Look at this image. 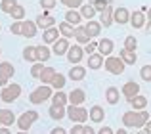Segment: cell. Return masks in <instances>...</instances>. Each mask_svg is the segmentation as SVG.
I'll return each mask as SVG.
<instances>
[{
    "instance_id": "5b68a950",
    "label": "cell",
    "mask_w": 151,
    "mask_h": 134,
    "mask_svg": "<svg viewBox=\"0 0 151 134\" xmlns=\"http://www.w3.org/2000/svg\"><path fill=\"white\" fill-rule=\"evenodd\" d=\"M37 119H38V113L35 111V109H29V111H25L23 115H19L17 117V127H19V130L27 132L31 128V125H33Z\"/></svg>"
},
{
    "instance_id": "7a4b0ae2",
    "label": "cell",
    "mask_w": 151,
    "mask_h": 134,
    "mask_svg": "<svg viewBox=\"0 0 151 134\" xmlns=\"http://www.w3.org/2000/svg\"><path fill=\"white\" fill-rule=\"evenodd\" d=\"M52 96H54V88L48 86V84H44V86H38L37 90H33V94L29 96V100H31V104L38 105V104H42V102L50 100Z\"/></svg>"
},
{
    "instance_id": "74e56055",
    "label": "cell",
    "mask_w": 151,
    "mask_h": 134,
    "mask_svg": "<svg viewBox=\"0 0 151 134\" xmlns=\"http://www.w3.org/2000/svg\"><path fill=\"white\" fill-rule=\"evenodd\" d=\"M12 17H14V19H17V21H21V19L23 17H25V8H23V6H19V4H17V6H15L14 8V10H12Z\"/></svg>"
},
{
    "instance_id": "f1b7e54d",
    "label": "cell",
    "mask_w": 151,
    "mask_h": 134,
    "mask_svg": "<svg viewBox=\"0 0 151 134\" xmlns=\"http://www.w3.org/2000/svg\"><path fill=\"white\" fill-rule=\"evenodd\" d=\"M67 102H69V96H67L65 92H61V90H58V92L52 96V105H61V107H65Z\"/></svg>"
},
{
    "instance_id": "7402d4cb",
    "label": "cell",
    "mask_w": 151,
    "mask_h": 134,
    "mask_svg": "<svg viewBox=\"0 0 151 134\" xmlns=\"http://www.w3.org/2000/svg\"><path fill=\"white\" fill-rule=\"evenodd\" d=\"M84 29H86V33L90 35V38H92V37H98V35L101 33V23H100V21H94V19H92V21H88V23L84 25Z\"/></svg>"
},
{
    "instance_id": "ac0fdd59",
    "label": "cell",
    "mask_w": 151,
    "mask_h": 134,
    "mask_svg": "<svg viewBox=\"0 0 151 134\" xmlns=\"http://www.w3.org/2000/svg\"><path fill=\"white\" fill-rule=\"evenodd\" d=\"M84 77H86V69L82 65H73L69 69V79H73V81H82Z\"/></svg>"
},
{
    "instance_id": "f907efd6",
    "label": "cell",
    "mask_w": 151,
    "mask_h": 134,
    "mask_svg": "<svg viewBox=\"0 0 151 134\" xmlns=\"http://www.w3.org/2000/svg\"><path fill=\"white\" fill-rule=\"evenodd\" d=\"M0 86H2V88H4V86H8V77H4L2 73H0Z\"/></svg>"
},
{
    "instance_id": "2e32d148",
    "label": "cell",
    "mask_w": 151,
    "mask_h": 134,
    "mask_svg": "<svg viewBox=\"0 0 151 134\" xmlns=\"http://www.w3.org/2000/svg\"><path fill=\"white\" fill-rule=\"evenodd\" d=\"M37 23L35 21H23V27H21V35L27 38H33L35 35H37Z\"/></svg>"
},
{
    "instance_id": "ffe728a7",
    "label": "cell",
    "mask_w": 151,
    "mask_h": 134,
    "mask_svg": "<svg viewBox=\"0 0 151 134\" xmlns=\"http://www.w3.org/2000/svg\"><path fill=\"white\" fill-rule=\"evenodd\" d=\"M145 15L142 14V12H134L132 15H130V23H132V27L134 29H142V27L145 25Z\"/></svg>"
},
{
    "instance_id": "8992f818",
    "label": "cell",
    "mask_w": 151,
    "mask_h": 134,
    "mask_svg": "<svg viewBox=\"0 0 151 134\" xmlns=\"http://www.w3.org/2000/svg\"><path fill=\"white\" fill-rule=\"evenodd\" d=\"M103 65H105V69L109 71L111 75H121L122 71H124V67H126V63L121 60V58H113V56L107 58Z\"/></svg>"
},
{
    "instance_id": "484cf974",
    "label": "cell",
    "mask_w": 151,
    "mask_h": 134,
    "mask_svg": "<svg viewBox=\"0 0 151 134\" xmlns=\"http://www.w3.org/2000/svg\"><path fill=\"white\" fill-rule=\"evenodd\" d=\"M113 14H115V10L111 6L107 8L105 12H101V14H100V23H101L103 27H109L111 23H113Z\"/></svg>"
},
{
    "instance_id": "5bb4252c",
    "label": "cell",
    "mask_w": 151,
    "mask_h": 134,
    "mask_svg": "<svg viewBox=\"0 0 151 134\" xmlns=\"http://www.w3.org/2000/svg\"><path fill=\"white\" fill-rule=\"evenodd\" d=\"M98 50H100L101 56H111V52H113V40L111 38H101L100 42H98Z\"/></svg>"
},
{
    "instance_id": "ab89813d",
    "label": "cell",
    "mask_w": 151,
    "mask_h": 134,
    "mask_svg": "<svg viewBox=\"0 0 151 134\" xmlns=\"http://www.w3.org/2000/svg\"><path fill=\"white\" fill-rule=\"evenodd\" d=\"M92 6L96 8V12H100V14H101V12H105L107 8H109V0H94Z\"/></svg>"
},
{
    "instance_id": "8d00e7d4",
    "label": "cell",
    "mask_w": 151,
    "mask_h": 134,
    "mask_svg": "<svg viewBox=\"0 0 151 134\" xmlns=\"http://www.w3.org/2000/svg\"><path fill=\"white\" fill-rule=\"evenodd\" d=\"M37 52H38V61H48L50 58V48H46V46H37Z\"/></svg>"
},
{
    "instance_id": "83f0119b",
    "label": "cell",
    "mask_w": 151,
    "mask_h": 134,
    "mask_svg": "<svg viewBox=\"0 0 151 134\" xmlns=\"http://www.w3.org/2000/svg\"><path fill=\"white\" fill-rule=\"evenodd\" d=\"M75 38H77L78 44H90V35L86 33L84 27H77V31H75Z\"/></svg>"
},
{
    "instance_id": "d590c367",
    "label": "cell",
    "mask_w": 151,
    "mask_h": 134,
    "mask_svg": "<svg viewBox=\"0 0 151 134\" xmlns=\"http://www.w3.org/2000/svg\"><path fill=\"white\" fill-rule=\"evenodd\" d=\"M17 6V0H2L0 2V10L6 12V14H12V10Z\"/></svg>"
},
{
    "instance_id": "44dd1931",
    "label": "cell",
    "mask_w": 151,
    "mask_h": 134,
    "mask_svg": "<svg viewBox=\"0 0 151 134\" xmlns=\"http://www.w3.org/2000/svg\"><path fill=\"white\" fill-rule=\"evenodd\" d=\"M103 119H105V111H103V107L94 105V107L90 109V121H92V123H101Z\"/></svg>"
},
{
    "instance_id": "d4e9b609",
    "label": "cell",
    "mask_w": 151,
    "mask_h": 134,
    "mask_svg": "<svg viewBox=\"0 0 151 134\" xmlns=\"http://www.w3.org/2000/svg\"><path fill=\"white\" fill-rule=\"evenodd\" d=\"M58 29H59V33L63 35V38H73L75 37V31H77V29H73V25H69L67 21H61L58 25Z\"/></svg>"
},
{
    "instance_id": "4dcf8cb0",
    "label": "cell",
    "mask_w": 151,
    "mask_h": 134,
    "mask_svg": "<svg viewBox=\"0 0 151 134\" xmlns=\"http://www.w3.org/2000/svg\"><path fill=\"white\" fill-rule=\"evenodd\" d=\"M103 63H105V61H103L101 54H92V56H88V67L90 69H100Z\"/></svg>"
},
{
    "instance_id": "4316f807",
    "label": "cell",
    "mask_w": 151,
    "mask_h": 134,
    "mask_svg": "<svg viewBox=\"0 0 151 134\" xmlns=\"http://www.w3.org/2000/svg\"><path fill=\"white\" fill-rule=\"evenodd\" d=\"M23 58H25L27 61H31V63H37V61H38L37 46H27V48L23 50Z\"/></svg>"
},
{
    "instance_id": "ba28073f",
    "label": "cell",
    "mask_w": 151,
    "mask_h": 134,
    "mask_svg": "<svg viewBox=\"0 0 151 134\" xmlns=\"http://www.w3.org/2000/svg\"><path fill=\"white\" fill-rule=\"evenodd\" d=\"M37 27H40V29H52V27L55 25V17H52L50 14H42V15H38L37 17Z\"/></svg>"
},
{
    "instance_id": "6f0895ef",
    "label": "cell",
    "mask_w": 151,
    "mask_h": 134,
    "mask_svg": "<svg viewBox=\"0 0 151 134\" xmlns=\"http://www.w3.org/2000/svg\"><path fill=\"white\" fill-rule=\"evenodd\" d=\"M145 17H147L149 21H151V8H149V12H147V15H145Z\"/></svg>"
},
{
    "instance_id": "cb8c5ba5",
    "label": "cell",
    "mask_w": 151,
    "mask_h": 134,
    "mask_svg": "<svg viewBox=\"0 0 151 134\" xmlns=\"http://www.w3.org/2000/svg\"><path fill=\"white\" fill-rule=\"evenodd\" d=\"M119 58H121L124 63H128V65H134L136 63V52H130V50H126V48H122L121 52H119Z\"/></svg>"
},
{
    "instance_id": "681fc988",
    "label": "cell",
    "mask_w": 151,
    "mask_h": 134,
    "mask_svg": "<svg viewBox=\"0 0 151 134\" xmlns=\"http://www.w3.org/2000/svg\"><path fill=\"white\" fill-rule=\"evenodd\" d=\"M50 134H67V130H65V128H61V127H58V128H54Z\"/></svg>"
},
{
    "instance_id": "603a6c76",
    "label": "cell",
    "mask_w": 151,
    "mask_h": 134,
    "mask_svg": "<svg viewBox=\"0 0 151 134\" xmlns=\"http://www.w3.org/2000/svg\"><path fill=\"white\" fill-rule=\"evenodd\" d=\"M48 113H50V117H52L54 121H61L63 117L67 115V109L61 107V105H52V107L48 109Z\"/></svg>"
},
{
    "instance_id": "d6a6232c",
    "label": "cell",
    "mask_w": 151,
    "mask_h": 134,
    "mask_svg": "<svg viewBox=\"0 0 151 134\" xmlns=\"http://www.w3.org/2000/svg\"><path fill=\"white\" fill-rule=\"evenodd\" d=\"M54 77H55V69H54V67H46V69L42 71V75H40V81L46 82V84H52Z\"/></svg>"
},
{
    "instance_id": "816d5d0a",
    "label": "cell",
    "mask_w": 151,
    "mask_h": 134,
    "mask_svg": "<svg viewBox=\"0 0 151 134\" xmlns=\"http://www.w3.org/2000/svg\"><path fill=\"white\" fill-rule=\"evenodd\" d=\"M144 134H151V121H147V125L144 127Z\"/></svg>"
},
{
    "instance_id": "db71d44e",
    "label": "cell",
    "mask_w": 151,
    "mask_h": 134,
    "mask_svg": "<svg viewBox=\"0 0 151 134\" xmlns=\"http://www.w3.org/2000/svg\"><path fill=\"white\" fill-rule=\"evenodd\" d=\"M0 134H12V132L8 130V127H4V128H0Z\"/></svg>"
},
{
    "instance_id": "94428289",
    "label": "cell",
    "mask_w": 151,
    "mask_h": 134,
    "mask_svg": "<svg viewBox=\"0 0 151 134\" xmlns=\"http://www.w3.org/2000/svg\"><path fill=\"white\" fill-rule=\"evenodd\" d=\"M0 52H2V50H0Z\"/></svg>"
},
{
    "instance_id": "680465c9",
    "label": "cell",
    "mask_w": 151,
    "mask_h": 134,
    "mask_svg": "<svg viewBox=\"0 0 151 134\" xmlns=\"http://www.w3.org/2000/svg\"><path fill=\"white\" fill-rule=\"evenodd\" d=\"M17 134H27V132H23V130H19V132H17Z\"/></svg>"
},
{
    "instance_id": "91938a15",
    "label": "cell",
    "mask_w": 151,
    "mask_h": 134,
    "mask_svg": "<svg viewBox=\"0 0 151 134\" xmlns=\"http://www.w3.org/2000/svg\"><path fill=\"white\" fill-rule=\"evenodd\" d=\"M138 134H144V132H138Z\"/></svg>"
},
{
    "instance_id": "9c48e42d",
    "label": "cell",
    "mask_w": 151,
    "mask_h": 134,
    "mask_svg": "<svg viewBox=\"0 0 151 134\" xmlns=\"http://www.w3.org/2000/svg\"><path fill=\"white\" fill-rule=\"evenodd\" d=\"M121 92L130 100V98H134V96H138V94H140V84H138V82H134V81H128L124 86H122Z\"/></svg>"
},
{
    "instance_id": "e0dca14e",
    "label": "cell",
    "mask_w": 151,
    "mask_h": 134,
    "mask_svg": "<svg viewBox=\"0 0 151 134\" xmlns=\"http://www.w3.org/2000/svg\"><path fill=\"white\" fill-rule=\"evenodd\" d=\"M105 100H107V104H111V105L119 104V100H121L119 88H115V86H109V88L105 90Z\"/></svg>"
},
{
    "instance_id": "ee69618b",
    "label": "cell",
    "mask_w": 151,
    "mask_h": 134,
    "mask_svg": "<svg viewBox=\"0 0 151 134\" xmlns=\"http://www.w3.org/2000/svg\"><path fill=\"white\" fill-rule=\"evenodd\" d=\"M21 27H23V21H15L14 25L10 27V33H14V35H21Z\"/></svg>"
},
{
    "instance_id": "3957f363",
    "label": "cell",
    "mask_w": 151,
    "mask_h": 134,
    "mask_svg": "<svg viewBox=\"0 0 151 134\" xmlns=\"http://www.w3.org/2000/svg\"><path fill=\"white\" fill-rule=\"evenodd\" d=\"M67 117H69L73 123H86L90 113L86 111L84 107H81V105H69V107H67Z\"/></svg>"
},
{
    "instance_id": "7dc6e473",
    "label": "cell",
    "mask_w": 151,
    "mask_h": 134,
    "mask_svg": "<svg viewBox=\"0 0 151 134\" xmlns=\"http://www.w3.org/2000/svg\"><path fill=\"white\" fill-rule=\"evenodd\" d=\"M96 48H98V44H96V42H90V44L86 46L84 50H86V52H88V56H92V54H94V50H96Z\"/></svg>"
},
{
    "instance_id": "6da1fadb",
    "label": "cell",
    "mask_w": 151,
    "mask_h": 134,
    "mask_svg": "<svg viewBox=\"0 0 151 134\" xmlns=\"http://www.w3.org/2000/svg\"><path fill=\"white\" fill-rule=\"evenodd\" d=\"M149 121V113L145 111H126L124 115H122V125L128 128H140V127H145Z\"/></svg>"
},
{
    "instance_id": "b9f144b4",
    "label": "cell",
    "mask_w": 151,
    "mask_h": 134,
    "mask_svg": "<svg viewBox=\"0 0 151 134\" xmlns=\"http://www.w3.org/2000/svg\"><path fill=\"white\" fill-rule=\"evenodd\" d=\"M140 77L144 79V81H147V82H151V65H144L140 69Z\"/></svg>"
},
{
    "instance_id": "be15d7a7",
    "label": "cell",
    "mask_w": 151,
    "mask_h": 134,
    "mask_svg": "<svg viewBox=\"0 0 151 134\" xmlns=\"http://www.w3.org/2000/svg\"><path fill=\"white\" fill-rule=\"evenodd\" d=\"M92 2H94V0H92Z\"/></svg>"
},
{
    "instance_id": "7bdbcfd3",
    "label": "cell",
    "mask_w": 151,
    "mask_h": 134,
    "mask_svg": "<svg viewBox=\"0 0 151 134\" xmlns=\"http://www.w3.org/2000/svg\"><path fill=\"white\" fill-rule=\"evenodd\" d=\"M61 4H65L69 10H75V8H82V0H61Z\"/></svg>"
},
{
    "instance_id": "6125c7cd",
    "label": "cell",
    "mask_w": 151,
    "mask_h": 134,
    "mask_svg": "<svg viewBox=\"0 0 151 134\" xmlns=\"http://www.w3.org/2000/svg\"><path fill=\"white\" fill-rule=\"evenodd\" d=\"M0 2H2V0H0Z\"/></svg>"
},
{
    "instance_id": "bcb514c9",
    "label": "cell",
    "mask_w": 151,
    "mask_h": 134,
    "mask_svg": "<svg viewBox=\"0 0 151 134\" xmlns=\"http://www.w3.org/2000/svg\"><path fill=\"white\" fill-rule=\"evenodd\" d=\"M71 134H84V125H73Z\"/></svg>"
},
{
    "instance_id": "f5cc1de1",
    "label": "cell",
    "mask_w": 151,
    "mask_h": 134,
    "mask_svg": "<svg viewBox=\"0 0 151 134\" xmlns=\"http://www.w3.org/2000/svg\"><path fill=\"white\" fill-rule=\"evenodd\" d=\"M84 134H96V132H94L92 127H84Z\"/></svg>"
},
{
    "instance_id": "f35d334b",
    "label": "cell",
    "mask_w": 151,
    "mask_h": 134,
    "mask_svg": "<svg viewBox=\"0 0 151 134\" xmlns=\"http://www.w3.org/2000/svg\"><path fill=\"white\" fill-rule=\"evenodd\" d=\"M46 67L40 63V61H37V63H33V67H31V75H33L35 79H40V75H42V71H44Z\"/></svg>"
},
{
    "instance_id": "4fadbf2b",
    "label": "cell",
    "mask_w": 151,
    "mask_h": 134,
    "mask_svg": "<svg viewBox=\"0 0 151 134\" xmlns=\"http://www.w3.org/2000/svg\"><path fill=\"white\" fill-rule=\"evenodd\" d=\"M130 105H132V109L134 111H144L145 109V105H147V98L145 96H142V94H138V96H134V98H130Z\"/></svg>"
},
{
    "instance_id": "11a10c76",
    "label": "cell",
    "mask_w": 151,
    "mask_h": 134,
    "mask_svg": "<svg viewBox=\"0 0 151 134\" xmlns=\"http://www.w3.org/2000/svg\"><path fill=\"white\" fill-rule=\"evenodd\" d=\"M115 134H128V132H126V130H124V128H119V130H117V132H115Z\"/></svg>"
},
{
    "instance_id": "277c9868",
    "label": "cell",
    "mask_w": 151,
    "mask_h": 134,
    "mask_svg": "<svg viewBox=\"0 0 151 134\" xmlns=\"http://www.w3.org/2000/svg\"><path fill=\"white\" fill-rule=\"evenodd\" d=\"M19 94H21V86L19 84H8L2 88V92H0V100L6 102V104H10V102H15L19 98Z\"/></svg>"
},
{
    "instance_id": "7c38bea8",
    "label": "cell",
    "mask_w": 151,
    "mask_h": 134,
    "mask_svg": "<svg viewBox=\"0 0 151 134\" xmlns=\"http://www.w3.org/2000/svg\"><path fill=\"white\" fill-rule=\"evenodd\" d=\"M42 40H44V44H54V42H58L59 40V29H55V27L46 29L44 33H42Z\"/></svg>"
},
{
    "instance_id": "e575fe53",
    "label": "cell",
    "mask_w": 151,
    "mask_h": 134,
    "mask_svg": "<svg viewBox=\"0 0 151 134\" xmlns=\"http://www.w3.org/2000/svg\"><path fill=\"white\" fill-rule=\"evenodd\" d=\"M63 86H65V77H63L61 73H55L54 81H52V88L54 90H61Z\"/></svg>"
},
{
    "instance_id": "8fae6325",
    "label": "cell",
    "mask_w": 151,
    "mask_h": 134,
    "mask_svg": "<svg viewBox=\"0 0 151 134\" xmlns=\"http://www.w3.org/2000/svg\"><path fill=\"white\" fill-rule=\"evenodd\" d=\"M67 96H69V104H71V105H81L82 102L86 100L84 90H81V88H75L73 92H69Z\"/></svg>"
},
{
    "instance_id": "52a82bcc",
    "label": "cell",
    "mask_w": 151,
    "mask_h": 134,
    "mask_svg": "<svg viewBox=\"0 0 151 134\" xmlns=\"http://www.w3.org/2000/svg\"><path fill=\"white\" fill-rule=\"evenodd\" d=\"M82 56H84V48H81V44H73L67 52V60L69 63H81Z\"/></svg>"
},
{
    "instance_id": "1f68e13d",
    "label": "cell",
    "mask_w": 151,
    "mask_h": 134,
    "mask_svg": "<svg viewBox=\"0 0 151 134\" xmlns=\"http://www.w3.org/2000/svg\"><path fill=\"white\" fill-rule=\"evenodd\" d=\"M81 15H82V17H86L88 21H92V17L96 15V8H94L92 4H82V8H81Z\"/></svg>"
},
{
    "instance_id": "9a60e30c",
    "label": "cell",
    "mask_w": 151,
    "mask_h": 134,
    "mask_svg": "<svg viewBox=\"0 0 151 134\" xmlns=\"http://www.w3.org/2000/svg\"><path fill=\"white\" fill-rule=\"evenodd\" d=\"M69 40L67 38H59L58 42H54V54L55 56H63V54H67L69 52Z\"/></svg>"
},
{
    "instance_id": "c3c4849f",
    "label": "cell",
    "mask_w": 151,
    "mask_h": 134,
    "mask_svg": "<svg viewBox=\"0 0 151 134\" xmlns=\"http://www.w3.org/2000/svg\"><path fill=\"white\" fill-rule=\"evenodd\" d=\"M98 134H115V132L111 130L109 127H101V128H100V132H98Z\"/></svg>"
},
{
    "instance_id": "30bf717a",
    "label": "cell",
    "mask_w": 151,
    "mask_h": 134,
    "mask_svg": "<svg viewBox=\"0 0 151 134\" xmlns=\"http://www.w3.org/2000/svg\"><path fill=\"white\" fill-rule=\"evenodd\" d=\"M113 21H117L119 25H124V23L130 21V12L126 8H117L113 14Z\"/></svg>"
},
{
    "instance_id": "60d3db41",
    "label": "cell",
    "mask_w": 151,
    "mask_h": 134,
    "mask_svg": "<svg viewBox=\"0 0 151 134\" xmlns=\"http://www.w3.org/2000/svg\"><path fill=\"white\" fill-rule=\"evenodd\" d=\"M136 46H138V40H136V38L132 37V35L124 38V48H126V50H130V52H134V50H136Z\"/></svg>"
},
{
    "instance_id": "9f6ffc18",
    "label": "cell",
    "mask_w": 151,
    "mask_h": 134,
    "mask_svg": "<svg viewBox=\"0 0 151 134\" xmlns=\"http://www.w3.org/2000/svg\"><path fill=\"white\" fill-rule=\"evenodd\" d=\"M145 29H147V33H151V21L147 23V27H145Z\"/></svg>"
},
{
    "instance_id": "d6986e66",
    "label": "cell",
    "mask_w": 151,
    "mask_h": 134,
    "mask_svg": "<svg viewBox=\"0 0 151 134\" xmlns=\"http://www.w3.org/2000/svg\"><path fill=\"white\" fill-rule=\"evenodd\" d=\"M15 123V115L10 111V109H0V125L4 127H10V125Z\"/></svg>"
},
{
    "instance_id": "f546056e",
    "label": "cell",
    "mask_w": 151,
    "mask_h": 134,
    "mask_svg": "<svg viewBox=\"0 0 151 134\" xmlns=\"http://www.w3.org/2000/svg\"><path fill=\"white\" fill-rule=\"evenodd\" d=\"M81 19H82L81 12H75V10H67V14H65V21L69 23V25H78V23H81Z\"/></svg>"
},
{
    "instance_id": "f6af8a7d",
    "label": "cell",
    "mask_w": 151,
    "mask_h": 134,
    "mask_svg": "<svg viewBox=\"0 0 151 134\" xmlns=\"http://www.w3.org/2000/svg\"><path fill=\"white\" fill-rule=\"evenodd\" d=\"M42 8L44 10H52V8H55V4H58V0H40Z\"/></svg>"
},
{
    "instance_id": "836d02e7",
    "label": "cell",
    "mask_w": 151,
    "mask_h": 134,
    "mask_svg": "<svg viewBox=\"0 0 151 134\" xmlns=\"http://www.w3.org/2000/svg\"><path fill=\"white\" fill-rule=\"evenodd\" d=\"M0 73H2L4 77L12 79V77H14V73H15V69H14V65H12V63H8V61H2V63H0Z\"/></svg>"
}]
</instances>
